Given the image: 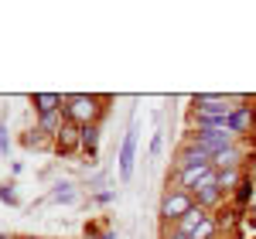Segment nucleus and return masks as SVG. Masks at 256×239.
<instances>
[{"mask_svg": "<svg viewBox=\"0 0 256 239\" xmlns=\"http://www.w3.org/2000/svg\"><path fill=\"white\" fill-rule=\"evenodd\" d=\"M65 123H68V120H65V113H48V116H38V126H34V130H38V134H44V137H58V130L62 126H65Z\"/></svg>", "mask_w": 256, "mask_h": 239, "instance_id": "nucleus-9", "label": "nucleus"}, {"mask_svg": "<svg viewBox=\"0 0 256 239\" xmlns=\"http://www.w3.org/2000/svg\"><path fill=\"white\" fill-rule=\"evenodd\" d=\"M55 150L58 154H76V150H82V126L65 123L58 130V137H55Z\"/></svg>", "mask_w": 256, "mask_h": 239, "instance_id": "nucleus-6", "label": "nucleus"}, {"mask_svg": "<svg viewBox=\"0 0 256 239\" xmlns=\"http://www.w3.org/2000/svg\"><path fill=\"white\" fill-rule=\"evenodd\" d=\"M195 113L198 116H229L236 106L232 100H226V96H195Z\"/></svg>", "mask_w": 256, "mask_h": 239, "instance_id": "nucleus-5", "label": "nucleus"}, {"mask_svg": "<svg viewBox=\"0 0 256 239\" xmlns=\"http://www.w3.org/2000/svg\"><path fill=\"white\" fill-rule=\"evenodd\" d=\"M239 160H242V150L239 147H226V150H218L212 158V168L216 171H232V168H239Z\"/></svg>", "mask_w": 256, "mask_h": 239, "instance_id": "nucleus-10", "label": "nucleus"}, {"mask_svg": "<svg viewBox=\"0 0 256 239\" xmlns=\"http://www.w3.org/2000/svg\"><path fill=\"white\" fill-rule=\"evenodd\" d=\"M236 226V212L229 208V212H218V229H232Z\"/></svg>", "mask_w": 256, "mask_h": 239, "instance_id": "nucleus-18", "label": "nucleus"}, {"mask_svg": "<svg viewBox=\"0 0 256 239\" xmlns=\"http://www.w3.org/2000/svg\"><path fill=\"white\" fill-rule=\"evenodd\" d=\"M160 144H164V137L158 134V137H154V144H150V150H154V154H160Z\"/></svg>", "mask_w": 256, "mask_h": 239, "instance_id": "nucleus-20", "label": "nucleus"}, {"mask_svg": "<svg viewBox=\"0 0 256 239\" xmlns=\"http://www.w3.org/2000/svg\"><path fill=\"white\" fill-rule=\"evenodd\" d=\"M7 147H10V140H7V130L0 126V154H7Z\"/></svg>", "mask_w": 256, "mask_h": 239, "instance_id": "nucleus-19", "label": "nucleus"}, {"mask_svg": "<svg viewBox=\"0 0 256 239\" xmlns=\"http://www.w3.org/2000/svg\"><path fill=\"white\" fill-rule=\"evenodd\" d=\"M164 239H188V236H181V232H178V229H174V232H168V236H164Z\"/></svg>", "mask_w": 256, "mask_h": 239, "instance_id": "nucleus-21", "label": "nucleus"}, {"mask_svg": "<svg viewBox=\"0 0 256 239\" xmlns=\"http://www.w3.org/2000/svg\"><path fill=\"white\" fill-rule=\"evenodd\" d=\"M99 150V126H82V154L89 158V164L96 160Z\"/></svg>", "mask_w": 256, "mask_h": 239, "instance_id": "nucleus-12", "label": "nucleus"}, {"mask_svg": "<svg viewBox=\"0 0 256 239\" xmlns=\"http://www.w3.org/2000/svg\"><path fill=\"white\" fill-rule=\"evenodd\" d=\"M0 239H7V236H0Z\"/></svg>", "mask_w": 256, "mask_h": 239, "instance_id": "nucleus-22", "label": "nucleus"}, {"mask_svg": "<svg viewBox=\"0 0 256 239\" xmlns=\"http://www.w3.org/2000/svg\"><path fill=\"white\" fill-rule=\"evenodd\" d=\"M195 208V198H192V192H181V188H174V192H168L164 198H160V216L171 222H181L188 212Z\"/></svg>", "mask_w": 256, "mask_h": 239, "instance_id": "nucleus-2", "label": "nucleus"}, {"mask_svg": "<svg viewBox=\"0 0 256 239\" xmlns=\"http://www.w3.org/2000/svg\"><path fill=\"white\" fill-rule=\"evenodd\" d=\"M48 198L55 202V205H72V202L79 198V192H76V188H72L68 181H62V184H55V192H52Z\"/></svg>", "mask_w": 256, "mask_h": 239, "instance_id": "nucleus-13", "label": "nucleus"}, {"mask_svg": "<svg viewBox=\"0 0 256 239\" xmlns=\"http://www.w3.org/2000/svg\"><path fill=\"white\" fill-rule=\"evenodd\" d=\"M134 160H137V126L126 130L123 137V147H120V181L134 178Z\"/></svg>", "mask_w": 256, "mask_h": 239, "instance_id": "nucleus-4", "label": "nucleus"}, {"mask_svg": "<svg viewBox=\"0 0 256 239\" xmlns=\"http://www.w3.org/2000/svg\"><path fill=\"white\" fill-rule=\"evenodd\" d=\"M205 219H208V212L195 205V208H192V212H188V216H184L181 222H174V229L181 232V236H188V239H192V236H195V229H198V226H202Z\"/></svg>", "mask_w": 256, "mask_h": 239, "instance_id": "nucleus-7", "label": "nucleus"}, {"mask_svg": "<svg viewBox=\"0 0 256 239\" xmlns=\"http://www.w3.org/2000/svg\"><path fill=\"white\" fill-rule=\"evenodd\" d=\"M34 110H38V116H48V113H58L62 106H65V100L62 96H55V92H34Z\"/></svg>", "mask_w": 256, "mask_h": 239, "instance_id": "nucleus-8", "label": "nucleus"}, {"mask_svg": "<svg viewBox=\"0 0 256 239\" xmlns=\"http://www.w3.org/2000/svg\"><path fill=\"white\" fill-rule=\"evenodd\" d=\"M239 171L236 168H232V171H218V188H222V192H232V188H239Z\"/></svg>", "mask_w": 256, "mask_h": 239, "instance_id": "nucleus-15", "label": "nucleus"}, {"mask_svg": "<svg viewBox=\"0 0 256 239\" xmlns=\"http://www.w3.org/2000/svg\"><path fill=\"white\" fill-rule=\"evenodd\" d=\"M62 113H65L68 123H76V126H96V120L102 116V100H99V96L76 92V96H65Z\"/></svg>", "mask_w": 256, "mask_h": 239, "instance_id": "nucleus-1", "label": "nucleus"}, {"mask_svg": "<svg viewBox=\"0 0 256 239\" xmlns=\"http://www.w3.org/2000/svg\"><path fill=\"white\" fill-rule=\"evenodd\" d=\"M250 123H253V110H250V106H236V110L229 113V130H232V134H246Z\"/></svg>", "mask_w": 256, "mask_h": 239, "instance_id": "nucleus-11", "label": "nucleus"}, {"mask_svg": "<svg viewBox=\"0 0 256 239\" xmlns=\"http://www.w3.org/2000/svg\"><path fill=\"white\" fill-rule=\"evenodd\" d=\"M0 202H7V205H20L18 192H14V184H0Z\"/></svg>", "mask_w": 256, "mask_h": 239, "instance_id": "nucleus-17", "label": "nucleus"}, {"mask_svg": "<svg viewBox=\"0 0 256 239\" xmlns=\"http://www.w3.org/2000/svg\"><path fill=\"white\" fill-rule=\"evenodd\" d=\"M250 198H253V178H242L236 188V205L242 208V205H250Z\"/></svg>", "mask_w": 256, "mask_h": 239, "instance_id": "nucleus-16", "label": "nucleus"}, {"mask_svg": "<svg viewBox=\"0 0 256 239\" xmlns=\"http://www.w3.org/2000/svg\"><path fill=\"white\" fill-rule=\"evenodd\" d=\"M222 188H218V171L212 168L208 174H205V181L198 184L195 192H192V198H195V205L198 208H205V212H212V208H218V202H222Z\"/></svg>", "mask_w": 256, "mask_h": 239, "instance_id": "nucleus-3", "label": "nucleus"}, {"mask_svg": "<svg viewBox=\"0 0 256 239\" xmlns=\"http://www.w3.org/2000/svg\"><path fill=\"white\" fill-rule=\"evenodd\" d=\"M216 232H218V219H216V216H208V219L195 229V236H192V239H212Z\"/></svg>", "mask_w": 256, "mask_h": 239, "instance_id": "nucleus-14", "label": "nucleus"}]
</instances>
